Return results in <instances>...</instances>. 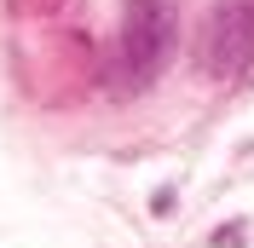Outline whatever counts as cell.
I'll return each mask as SVG.
<instances>
[{
	"label": "cell",
	"mask_w": 254,
	"mask_h": 248,
	"mask_svg": "<svg viewBox=\"0 0 254 248\" xmlns=\"http://www.w3.org/2000/svg\"><path fill=\"white\" fill-rule=\"evenodd\" d=\"M254 58V0H225L202 41V63L214 75H237L243 63Z\"/></svg>",
	"instance_id": "7a4b0ae2"
},
{
	"label": "cell",
	"mask_w": 254,
	"mask_h": 248,
	"mask_svg": "<svg viewBox=\"0 0 254 248\" xmlns=\"http://www.w3.org/2000/svg\"><path fill=\"white\" fill-rule=\"evenodd\" d=\"M174 47V23H168V6L162 0H127V23H122V52H116V87H150Z\"/></svg>",
	"instance_id": "6da1fadb"
}]
</instances>
